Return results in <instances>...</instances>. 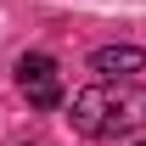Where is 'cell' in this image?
Here are the masks:
<instances>
[{"instance_id": "1", "label": "cell", "mask_w": 146, "mask_h": 146, "mask_svg": "<svg viewBox=\"0 0 146 146\" xmlns=\"http://www.w3.org/2000/svg\"><path fill=\"white\" fill-rule=\"evenodd\" d=\"M146 124V84L135 79H96L90 90L73 96V129L90 141H112Z\"/></svg>"}, {"instance_id": "2", "label": "cell", "mask_w": 146, "mask_h": 146, "mask_svg": "<svg viewBox=\"0 0 146 146\" xmlns=\"http://www.w3.org/2000/svg\"><path fill=\"white\" fill-rule=\"evenodd\" d=\"M17 90L28 96V107H39V112H51L56 101H62V73H56V62L45 51H28L17 62Z\"/></svg>"}, {"instance_id": "3", "label": "cell", "mask_w": 146, "mask_h": 146, "mask_svg": "<svg viewBox=\"0 0 146 146\" xmlns=\"http://www.w3.org/2000/svg\"><path fill=\"white\" fill-rule=\"evenodd\" d=\"M90 68L101 73V79H129V73L146 68V51H135V45H101V51L90 56Z\"/></svg>"}, {"instance_id": "4", "label": "cell", "mask_w": 146, "mask_h": 146, "mask_svg": "<svg viewBox=\"0 0 146 146\" xmlns=\"http://www.w3.org/2000/svg\"><path fill=\"white\" fill-rule=\"evenodd\" d=\"M141 146H146V141H141Z\"/></svg>"}]
</instances>
